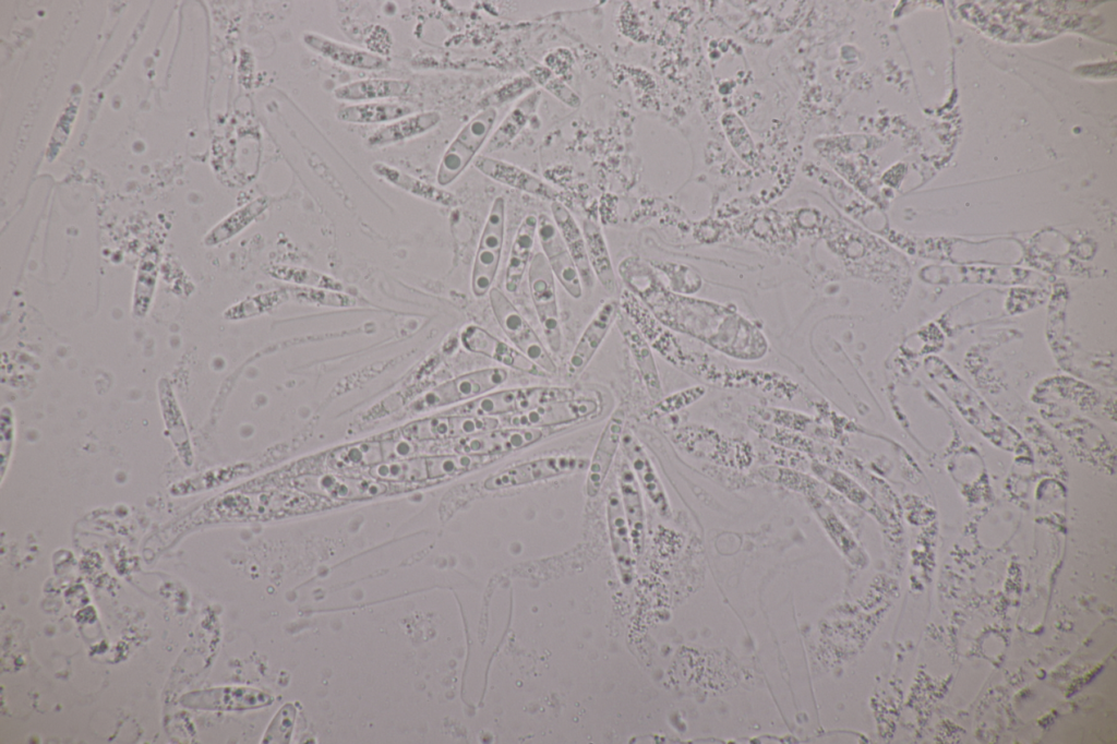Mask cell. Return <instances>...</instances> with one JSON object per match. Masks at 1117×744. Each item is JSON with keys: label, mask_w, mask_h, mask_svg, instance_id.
<instances>
[{"label": "cell", "mask_w": 1117, "mask_h": 744, "mask_svg": "<svg viewBox=\"0 0 1117 744\" xmlns=\"http://www.w3.org/2000/svg\"><path fill=\"white\" fill-rule=\"evenodd\" d=\"M625 417L617 410L605 423L587 468L586 492L596 496L611 469L624 433Z\"/></svg>", "instance_id": "9a60e30c"}, {"label": "cell", "mask_w": 1117, "mask_h": 744, "mask_svg": "<svg viewBox=\"0 0 1117 744\" xmlns=\"http://www.w3.org/2000/svg\"><path fill=\"white\" fill-rule=\"evenodd\" d=\"M296 487L313 496L332 500L372 497L386 492V484L374 478H346L333 473L303 475L296 479Z\"/></svg>", "instance_id": "7c38bea8"}, {"label": "cell", "mask_w": 1117, "mask_h": 744, "mask_svg": "<svg viewBox=\"0 0 1117 744\" xmlns=\"http://www.w3.org/2000/svg\"><path fill=\"white\" fill-rule=\"evenodd\" d=\"M441 120L436 111H424L403 117L376 130L368 140L370 146L389 145L410 139L434 128Z\"/></svg>", "instance_id": "603a6c76"}, {"label": "cell", "mask_w": 1117, "mask_h": 744, "mask_svg": "<svg viewBox=\"0 0 1117 744\" xmlns=\"http://www.w3.org/2000/svg\"><path fill=\"white\" fill-rule=\"evenodd\" d=\"M620 310L618 302L614 300L604 302L598 309L580 335L568 359L567 373L570 377L579 376L590 363L615 323Z\"/></svg>", "instance_id": "5bb4252c"}, {"label": "cell", "mask_w": 1117, "mask_h": 744, "mask_svg": "<svg viewBox=\"0 0 1117 744\" xmlns=\"http://www.w3.org/2000/svg\"><path fill=\"white\" fill-rule=\"evenodd\" d=\"M473 164L480 172L499 183L552 202L557 201L558 192L552 185L514 164L485 155L477 156Z\"/></svg>", "instance_id": "2e32d148"}, {"label": "cell", "mask_w": 1117, "mask_h": 744, "mask_svg": "<svg viewBox=\"0 0 1117 744\" xmlns=\"http://www.w3.org/2000/svg\"><path fill=\"white\" fill-rule=\"evenodd\" d=\"M584 465V459L575 456L541 457L514 465L488 477L483 487L487 490L517 488L573 473L580 470Z\"/></svg>", "instance_id": "ba28073f"}, {"label": "cell", "mask_w": 1117, "mask_h": 744, "mask_svg": "<svg viewBox=\"0 0 1117 744\" xmlns=\"http://www.w3.org/2000/svg\"><path fill=\"white\" fill-rule=\"evenodd\" d=\"M527 120L528 113L525 108L517 107L513 109L492 134L487 151H497L509 144L526 125Z\"/></svg>", "instance_id": "1f68e13d"}, {"label": "cell", "mask_w": 1117, "mask_h": 744, "mask_svg": "<svg viewBox=\"0 0 1117 744\" xmlns=\"http://www.w3.org/2000/svg\"><path fill=\"white\" fill-rule=\"evenodd\" d=\"M575 396V391L569 387H516L490 392L453 408L447 413L496 418L524 412L549 401Z\"/></svg>", "instance_id": "6da1fadb"}, {"label": "cell", "mask_w": 1117, "mask_h": 744, "mask_svg": "<svg viewBox=\"0 0 1117 744\" xmlns=\"http://www.w3.org/2000/svg\"><path fill=\"white\" fill-rule=\"evenodd\" d=\"M304 44L319 55L346 67L362 70H381L387 67V61L375 53L341 44L325 36L305 33Z\"/></svg>", "instance_id": "ac0fdd59"}, {"label": "cell", "mask_w": 1117, "mask_h": 744, "mask_svg": "<svg viewBox=\"0 0 1117 744\" xmlns=\"http://www.w3.org/2000/svg\"><path fill=\"white\" fill-rule=\"evenodd\" d=\"M601 400L593 397H573L549 401L524 412L504 416L506 425L549 429L570 425L597 417Z\"/></svg>", "instance_id": "52a82bcc"}, {"label": "cell", "mask_w": 1117, "mask_h": 744, "mask_svg": "<svg viewBox=\"0 0 1117 744\" xmlns=\"http://www.w3.org/2000/svg\"><path fill=\"white\" fill-rule=\"evenodd\" d=\"M615 323L634 358L648 393L652 398H659L662 393L661 384L656 362L646 338L622 310H620Z\"/></svg>", "instance_id": "e0dca14e"}, {"label": "cell", "mask_w": 1117, "mask_h": 744, "mask_svg": "<svg viewBox=\"0 0 1117 744\" xmlns=\"http://www.w3.org/2000/svg\"><path fill=\"white\" fill-rule=\"evenodd\" d=\"M460 341L468 351L490 358L513 370L536 376L549 375L518 349L478 325L465 327Z\"/></svg>", "instance_id": "4fadbf2b"}, {"label": "cell", "mask_w": 1117, "mask_h": 744, "mask_svg": "<svg viewBox=\"0 0 1117 744\" xmlns=\"http://www.w3.org/2000/svg\"><path fill=\"white\" fill-rule=\"evenodd\" d=\"M528 284L544 339L553 353L562 349V328L557 304L555 278L543 255L532 256L528 267Z\"/></svg>", "instance_id": "8992f818"}, {"label": "cell", "mask_w": 1117, "mask_h": 744, "mask_svg": "<svg viewBox=\"0 0 1117 744\" xmlns=\"http://www.w3.org/2000/svg\"><path fill=\"white\" fill-rule=\"evenodd\" d=\"M296 719V709L291 704L283 706L263 736V743H288L290 741Z\"/></svg>", "instance_id": "d6a6232c"}, {"label": "cell", "mask_w": 1117, "mask_h": 744, "mask_svg": "<svg viewBox=\"0 0 1117 744\" xmlns=\"http://www.w3.org/2000/svg\"><path fill=\"white\" fill-rule=\"evenodd\" d=\"M529 77L542 86L564 105L570 108H578L580 105L579 96L553 71L547 65L533 67L529 72Z\"/></svg>", "instance_id": "4dcf8cb0"}, {"label": "cell", "mask_w": 1117, "mask_h": 744, "mask_svg": "<svg viewBox=\"0 0 1117 744\" xmlns=\"http://www.w3.org/2000/svg\"><path fill=\"white\" fill-rule=\"evenodd\" d=\"M537 228L538 217L533 214H528L516 231L505 273V288L508 292L514 293L518 290L524 274L527 267H529Z\"/></svg>", "instance_id": "d6986e66"}, {"label": "cell", "mask_w": 1117, "mask_h": 744, "mask_svg": "<svg viewBox=\"0 0 1117 744\" xmlns=\"http://www.w3.org/2000/svg\"><path fill=\"white\" fill-rule=\"evenodd\" d=\"M505 236V201L496 197L485 219L476 251L471 290L482 298L492 289L501 262Z\"/></svg>", "instance_id": "277c9868"}, {"label": "cell", "mask_w": 1117, "mask_h": 744, "mask_svg": "<svg viewBox=\"0 0 1117 744\" xmlns=\"http://www.w3.org/2000/svg\"><path fill=\"white\" fill-rule=\"evenodd\" d=\"M495 458L464 453L439 454L425 458L428 478L448 479L473 471Z\"/></svg>", "instance_id": "4316f807"}, {"label": "cell", "mask_w": 1117, "mask_h": 744, "mask_svg": "<svg viewBox=\"0 0 1117 744\" xmlns=\"http://www.w3.org/2000/svg\"><path fill=\"white\" fill-rule=\"evenodd\" d=\"M370 475L379 481L415 483L428 478L425 458L383 459L370 467Z\"/></svg>", "instance_id": "83f0119b"}, {"label": "cell", "mask_w": 1117, "mask_h": 744, "mask_svg": "<svg viewBox=\"0 0 1117 744\" xmlns=\"http://www.w3.org/2000/svg\"><path fill=\"white\" fill-rule=\"evenodd\" d=\"M581 230L585 238L589 265L594 277L605 291L614 292L616 289V277L600 226L591 219H585L582 221Z\"/></svg>", "instance_id": "7402d4cb"}, {"label": "cell", "mask_w": 1117, "mask_h": 744, "mask_svg": "<svg viewBox=\"0 0 1117 744\" xmlns=\"http://www.w3.org/2000/svg\"><path fill=\"white\" fill-rule=\"evenodd\" d=\"M618 483L623 502V511L626 514L630 527L632 538L636 548L642 540L644 512L638 481L636 480L628 463L623 461L618 471Z\"/></svg>", "instance_id": "484cf974"}, {"label": "cell", "mask_w": 1117, "mask_h": 744, "mask_svg": "<svg viewBox=\"0 0 1117 744\" xmlns=\"http://www.w3.org/2000/svg\"><path fill=\"white\" fill-rule=\"evenodd\" d=\"M551 213L566 248L572 255L579 272L582 285L587 288L593 286V273L589 265L586 243L582 230L577 225L569 211L558 201L551 203Z\"/></svg>", "instance_id": "ffe728a7"}, {"label": "cell", "mask_w": 1117, "mask_h": 744, "mask_svg": "<svg viewBox=\"0 0 1117 744\" xmlns=\"http://www.w3.org/2000/svg\"><path fill=\"white\" fill-rule=\"evenodd\" d=\"M537 235L554 278L572 298L580 299L584 288L577 266L555 223L545 214L538 217Z\"/></svg>", "instance_id": "30bf717a"}, {"label": "cell", "mask_w": 1117, "mask_h": 744, "mask_svg": "<svg viewBox=\"0 0 1117 744\" xmlns=\"http://www.w3.org/2000/svg\"><path fill=\"white\" fill-rule=\"evenodd\" d=\"M409 83L393 79H367L343 85L334 91V95L343 100H368L375 98L398 97L406 94Z\"/></svg>", "instance_id": "d4e9b609"}, {"label": "cell", "mask_w": 1117, "mask_h": 744, "mask_svg": "<svg viewBox=\"0 0 1117 744\" xmlns=\"http://www.w3.org/2000/svg\"><path fill=\"white\" fill-rule=\"evenodd\" d=\"M496 115L493 107H484L459 130L441 159L436 176L440 185L451 184L476 159L490 136Z\"/></svg>", "instance_id": "7a4b0ae2"}, {"label": "cell", "mask_w": 1117, "mask_h": 744, "mask_svg": "<svg viewBox=\"0 0 1117 744\" xmlns=\"http://www.w3.org/2000/svg\"><path fill=\"white\" fill-rule=\"evenodd\" d=\"M413 111V105L405 101H373L344 106L338 109L337 118L351 123H376L397 120Z\"/></svg>", "instance_id": "cb8c5ba5"}, {"label": "cell", "mask_w": 1117, "mask_h": 744, "mask_svg": "<svg viewBox=\"0 0 1117 744\" xmlns=\"http://www.w3.org/2000/svg\"><path fill=\"white\" fill-rule=\"evenodd\" d=\"M508 377L503 368H487L459 375L427 392L413 405V411H427L459 403H467L488 394Z\"/></svg>", "instance_id": "5b68a950"}, {"label": "cell", "mask_w": 1117, "mask_h": 744, "mask_svg": "<svg viewBox=\"0 0 1117 744\" xmlns=\"http://www.w3.org/2000/svg\"><path fill=\"white\" fill-rule=\"evenodd\" d=\"M380 442H364L348 445L332 453L329 463L337 468L356 469L372 467L383 460Z\"/></svg>", "instance_id": "f546056e"}, {"label": "cell", "mask_w": 1117, "mask_h": 744, "mask_svg": "<svg viewBox=\"0 0 1117 744\" xmlns=\"http://www.w3.org/2000/svg\"><path fill=\"white\" fill-rule=\"evenodd\" d=\"M533 85L535 83L529 76H518L492 93L489 97V106L487 107L509 103L531 89Z\"/></svg>", "instance_id": "e575fe53"}, {"label": "cell", "mask_w": 1117, "mask_h": 744, "mask_svg": "<svg viewBox=\"0 0 1117 744\" xmlns=\"http://www.w3.org/2000/svg\"><path fill=\"white\" fill-rule=\"evenodd\" d=\"M621 446L628 465L652 502L661 509L666 508V497L656 469L642 445L629 431H624Z\"/></svg>", "instance_id": "44dd1931"}, {"label": "cell", "mask_w": 1117, "mask_h": 744, "mask_svg": "<svg viewBox=\"0 0 1117 744\" xmlns=\"http://www.w3.org/2000/svg\"><path fill=\"white\" fill-rule=\"evenodd\" d=\"M608 519L615 556L621 567L629 568L630 549L628 527L624 517L621 500L615 492L610 493L608 497Z\"/></svg>", "instance_id": "f1b7e54d"}, {"label": "cell", "mask_w": 1117, "mask_h": 744, "mask_svg": "<svg viewBox=\"0 0 1117 744\" xmlns=\"http://www.w3.org/2000/svg\"><path fill=\"white\" fill-rule=\"evenodd\" d=\"M492 312L514 347L545 373L554 374L556 364L532 326L513 302L497 288L489 291Z\"/></svg>", "instance_id": "3957f363"}, {"label": "cell", "mask_w": 1117, "mask_h": 744, "mask_svg": "<svg viewBox=\"0 0 1117 744\" xmlns=\"http://www.w3.org/2000/svg\"><path fill=\"white\" fill-rule=\"evenodd\" d=\"M545 429L511 427L495 428L458 439L455 451L469 455L496 458L533 445L547 436Z\"/></svg>", "instance_id": "9c48e42d"}, {"label": "cell", "mask_w": 1117, "mask_h": 744, "mask_svg": "<svg viewBox=\"0 0 1117 744\" xmlns=\"http://www.w3.org/2000/svg\"><path fill=\"white\" fill-rule=\"evenodd\" d=\"M181 704L199 710H248L261 708L273 701L264 691L247 686H219L185 694Z\"/></svg>", "instance_id": "8fae6325"}, {"label": "cell", "mask_w": 1117, "mask_h": 744, "mask_svg": "<svg viewBox=\"0 0 1117 744\" xmlns=\"http://www.w3.org/2000/svg\"><path fill=\"white\" fill-rule=\"evenodd\" d=\"M421 441L411 439L406 434L392 435L383 440L381 448L384 459H411L417 458L421 451Z\"/></svg>", "instance_id": "836d02e7"}]
</instances>
